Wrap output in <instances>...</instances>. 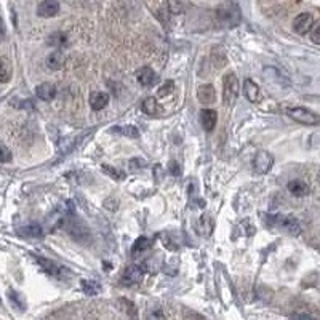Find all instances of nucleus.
Masks as SVG:
<instances>
[{
  "label": "nucleus",
  "instance_id": "31",
  "mask_svg": "<svg viewBox=\"0 0 320 320\" xmlns=\"http://www.w3.org/2000/svg\"><path fill=\"white\" fill-rule=\"evenodd\" d=\"M309 32H311L312 42H314L316 45H319V44H320V24H316V23H314V26H312V29H311Z\"/></svg>",
  "mask_w": 320,
  "mask_h": 320
},
{
  "label": "nucleus",
  "instance_id": "27",
  "mask_svg": "<svg viewBox=\"0 0 320 320\" xmlns=\"http://www.w3.org/2000/svg\"><path fill=\"white\" fill-rule=\"evenodd\" d=\"M173 92H175V82L166 80V82L162 83V85H160L159 92H157V96H159V98H166V96H170Z\"/></svg>",
  "mask_w": 320,
  "mask_h": 320
},
{
  "label": "nucleus",
  "instance_id": "2",
  "mask_svg": "<svg viewBox=\"0 0 320 320\" xmlns=\"http://www.w3.org/2000/svg\"><path fill=\"white\" fill-rule=\"evenodd\" d=\"M62 222H64L66 231L69 232V235H71L74 240L85 243V242H88L90 239H92V235H90V231H88V227L85 226V222H83L82 219H79L77 216H74L72 213H67L64 216V219H62Z\"/></svg>",
  "mask_w": 320,
  "mask_h": 320
},
{
  "label": "nucleus",
  "instance_id": "32",
  "mask_svg": "<svg viewBox=\"0 0 320 320\" xmlns=\"http://www.w3.org/2000/svg\"><path fill=\"white\" fill-rule=\"evenodd\" d=\"M168 170L171 171V175H173V176H179V173H181L179 165L175 162V160H171V162L168 163Z\"/></svg>",
  "mask_w": 320,
  "mask_h": 320
},
{
  "label": "nucleus",
  "instance_id": "19",
  "mask_svg": "<svg viewBox=\"0 0 320 320\" xmlns=\"http://www.w3.org/2000/svg\"><path fill=\"white\" fill-rule=\"evenodd\" d=\"M151 240L148 237H140V239H136V242L133 243V247H131V256L133 258H138L140 255H143L144 252H148V250L151 248Z\"/></svg>",
  "mask_w": 320,
  "mask_h": 320
},
{
  "label": "nucleus",
  "instance_id": "11",
  "mask_svg": "<svg viewBox=\"0 0 320 320\" xmlns=\"http://www.w3.org/2000/svg\"><path fill=\"white\" fill-rule=\"evenodd\" d=\"M56 93H58L56 87H54L53 83H50V82L42 83V85H39L36 88L37 98L42 100V101H52V100H54V98H56Z\"/></svg>",
  "mask_w": 320,
  "mask_h": 320
},
{
  "label": "nucleus",
  "instance_id": "20",
  "mask_svg": "<svg viewBox=\"0 0 320 320\" xmlns=\"http://www.w3.org/2000/svg\"><path fill=\"white\" fill-rule=\"evenodd\" d=\"M13 69L6 58H0V83H6L11 80Z\"/></svg>",
  "mask_w": 320,
  "mask_h": 320
},
{
  "label": "nucleus",
  "instance_id": "5",
  "mask_svg": "<svg viewBox=\"0 0 320 320\" xmlns=\"http://www.w3.org/2000/svg\"><path fill=\"white\" fill-rule=\"evenodd\" d=\"M36 260L39 263V266L44 269L48 275L56 277V279H66V275H69V270L66 267L59 266V264H56V263L52 261V260L42 258V256H36Z\"/></svg>",
  "mask_w": 320,
  "mask_h": 320
},
{
  "label": "nucleus",
  "instance_id": "15",
  "mask_svg": "<svg viewBox=\"0 0 320 320\" xmlns=\"http://www.w3.org/2000/svg\"><path fill=\"white\" fill-rule=\"evenodd\" d=\"M277 221H279V224H280L288 234H291V235H300V232H301L300 222H298V219H295L293 216L277 218Z\"/></svg>",
  "mask_w": 320,
  "mask_h": 320
},
{
  "label": "nucleus",
  "instance_id": "34",
  "mask_svg": "<svg viewBox=\"0 0 320 320\" xmlns=\"http://www.w3.org/2000/svg\"><path fill=\"white\" fill-rule=\"evenodd\" d=\"M130 165L131 166H143V168H144V166H146V160L144 159H133L130 162Z\"/></svg>",
  "mask_w": 320,
  "mask_h": 320
},
{
  "label": "nucleus",
  "instance_id": "35",
  "mask_svg": "<svg viewBox=\"0 0 320 320\" xmlns=\"http://www.w3.org/2000/svg\"><path fill=\"white\" fill-rule=\"evenodd\" d=\"M5 24H3V21H2V18H0V40H3L5 39Z\"/></svg>",
  "mask_w": 320,
  "mask_h": 320
},
{
  "label": "nucleus",
  "instance_id": "33",
  "mask_svg": "<svg viewBox=\"0 0 320 320\" xmlns=\"http://www.w3.org/2000/svg\"><path fill=\"white\" fill-rule=\"evenodd\" d=\"M293 320H314V317L309 316V314H301V312H298V314H293L291 316Z\"/></svg>",
  "mask_w": 320,
  "mask_h": 320
},
{
  "label": "nucleus",
  "instance_id": "25",
  "mask_svg": "<svg viewBox=\"0 0 320 320\" xmlns=\"http://www.w3.org/2000/svg\"><path fill=\"white\" fill-rule=\"evenodd\" d=\"M82 290L85 291L87 295L95 296L101 291V285L96 280H82Z\"/></svg>",
  "mask_w": 320,
  "mask_h": 320
},
{
  "label": "nucleus",
  "instance_id": "6",
  "mask_svg": "<svg viewBox=\"0 0 320 320\" xmlns=\"http://www.w3.org/2000/svg\"><path fill=\"white\" fill-rule=\"evenodd\" d=\"M272 165H274V157L267 151H260L253 160V168L256 171V175H266L272 168Z\"/></svg>",
  "mask_w": 320,
  "mask_h": 320
},
{
  "label": "nucleus",
  "instance_id": "4",
  "mask_svg": "<svg viewBox=\"0 0 320 320\" xmlns=\"http://www.w3.org/2000/svg\"><path fill=\"white\" fill-rule=\"evenodd\" d=\"M287 114L295 122H300L304 125H317L320 120V117L308 107H288Z\"/></svg>",
  "mask_w": 320,
  "mask_h": 320
},
{
  "label": "nucleus",
  "instance_id": "10",
  "mask_svg": "<svg viewBox=\"0 0 320 320\" xmlns=\"http://www.w3.org/2000/svg\"><path fill=\"white\" fill-rule=\"evenodd\" d=\"M197 98L202 104H213L214 100H216V90H214L212 83L200 85L197 90Z\"/></svg>",
  "mask_w": 320,
  "mask_h": 320
},
{
  "label": "nucleus",
  "instance_id": "12",
  "mask_svg": "<svg viewBox=\"0 0 320 320\" xmlns=\"http://www.w3.org/2000/svg\"><path fill=\"white\" fill-rule=\"evenodd\" d=\"M200 122H202V127H204L205 131H212L214 127H216L218 112L213 109H204L200 114Z\"/></svg>",
  "mask_w": 320,
  "mask_h": 320
},
{
  "label": "nucleus",
  "instance_id": "1",
  "mask_svg": "<svg viewBox=\"0 0 320 320\" xmlns=\"http://www.w3.org/2000/svg\"><path fill=\"white\" fill-rule=\"evenodd\" d=\"M216 19L222 27H235L242 21L240 8L231 0L222 2L216 8Z\"/></svg>",
  "mask_w": 320,
  "mask_h": 320
},
{
  "label": "nucleus",
  "instance_id": "13",
  "mask_svg": "<svg viewBox=\"0 0 320 320\" xmlns=\"http://www.w3.org/2000/svg\"><path fill=\"white\" fill-rule=\"evenodd\" d=\"M136 80H138V83H141L143 87H151L152 83L156 82V72L152 71L151 67L144 66V67H141V69H138V72H136Z\"/></svg>",
  "mask_w": 320,
  "mask_h": 320
},
{
  "label": "nucleus",
  "instance_id": "3",
  "mask_svg": "<svg viewBox=\"0 0 320 320\" xmlns=\"http://www.w3.org/2000/svg\"><path fill=\"white\" fill-rule=\"evenodd\" d=\"M239 95V79L234 72H227L222 79V104L226 107L232 106Z\"/></svg>",
  "mask_w": 320,
  "mask_h": 320
},
{
  "label": "nucleus",
  "instance_id": "21",
  "mask_svg": "<svg viewBox=\"0 0 320 320\" xmlns=\"http://www.w3.org/2000/svg\"><path fill=\"white\" fill-rule=\"evenodd\" d=\"M143 107V112L148 114V115H157L159 114V104H157V100L154 96H149V98H146L141 104Z\"/></svg>",
  "mask_w": 320,
  "mask_h": 320
},
{
  "label": "nucleus",
  "instance_id": "23",
  "mask_svg": "<svg viewBox=\"0 0 320 320\" xmlns=\"http://www.w3.org/2000/svg\"><path fill=\"white\" fill-rule=\"evenodd\" d=\"M6 295H8V300L11 301V304L15 306L18 311H21V312L26 311V300L23 298V295H19L15 290H8L6 291Z\"/></svg>",
  "mask_w": 320,
  "mask_h": 320
},
{
  "label": "nucleus",
  "instance_id": "8",
  "mask_svg": "<svg viewBox=\"0 0 320 320\" xmlns=\"http://www.w3.org/2000/svg\"><path fill=\"white\" fill-rule=\"evenodd\" d=\"M314 16L311 15V13H301V15H298L293 21V29L296 34H300V36H306L311 29L312 26H314Z\"/></svg>",
  "mask_w": 320,
  "mask_h": 320
},
{
  "label": "nucleus",
  "instance_id": "9",
  "mask_svg": "<svg viewBox=\"0 0 320 320\" xmlns=\"http://www.w3.org/2000/svg\"><path fill=\"white\" fill-rule=\"evenodd\" d=\"M59 11V3L56 0H42L37 6V15L40 18H52L56 16Z\"/></svg>",
  "mask_w": 320,
  "mask_h": 320
},
{
  "label": "nucleus",
  "instance_id": "22",
  "mask_svg": "<svg viewBox=\"0 0 320 320\" xmlns=\"http://www.w3.org/2000/svg\"><path fill=\"white\" fill-rule=\"evenodd\" d=\"M112 133H117L120 136H127V138H138L140 136V131L133 125H127V127H112L110 128Z\"/></svg>",
  "mask_w": 320,
  "mask_h": 320
},
{
  "label": "nucleus",
  "instance_id": "16",
  "mask_svg": "<svg viewBox=\"0 0 320 320\" xmlns=\"http://www.w3.org/2000/svg\"><path fill=\"white\" fill-rule=\"evenodd\" d=\"M243 93L250 103H256L260 100V87L252 79H247L243 82Z\"/></svg>",
  "mask_w": 320,
  "mask_h": 320
},
{
  "label": "nucleus",
  "instance_id": "17",
  "mask_svg": "<svg viewBox=\"0 0 320 320\" xmlns=\"http://www.w3.org/2000/svg\"><path fill=\"white\" fill-rule=\"evenodd\" d=\"M64 54H62L59 50H56V52H53V53H50L47 56V67L50 69V71H59V69L64 66Z\"/></svg>",
  "mask_w": 320,
  "mask_h": 320
},
{
  "label": "nucleus",
  "instance_id": "29",
  "mask_svg": "<svg viewBox=\"0 0 320 320\" xmlns=\"http://www.w3.org/2000/svg\"><path fill=\"white\" fill-rule=\"evenodd\" d=\"M101 168L107 173V175L110 176V178H114V179H123L125 178V175L120 171V170H117V168H112V166H109V165H103Z\"/></svg>",
  "mask_w": 320,
  "mask_h": 320
},
{
  "label": "nucleus",
  "instance_id": "18",
  "mask_svg": "<svg viewBox=\"0 0 320 320\" xmlns=\"http://www.w3.org/2000/svg\"><path fill=\"white\" fill-rule=\"evenodd\" d=\"M287 187H288V191L293 194V196H296V197H303V196H306V194H309V186L306 184L304 181H301V179L290 181Z\"/></svg>",
  "mask_w": 320,
  "mask_h": 320
},
{
  "label": "nucleus",
  "instance_id": "28",
  "mask_svg": "<svg viewBox=\"0 0 320 320\" xmlns=\"http://www.w3.org/2000/svg\"><path fill=\"white\" fill-rule=\"evenodd\" d=\"M166 3H168V10L173 13V15H181L186 8L184 0H166Z\"/></svg>",
  "mask_w": 320,
  "mask_h": 320
},
{
  "label": "nucleus",
  "instance_id": "7",
  "mask_svg": "<svg viewBox=\"0 0 320 320\" xmlns=\"http://www.w3.org/2000/svg\"><path fill=\"white\" fill-rule=\"evenodd\" d=\"M143 274H144V267L133 264V266H128L123 270L120 282H122V285H125V287H131V285H136L138 282H141Z\"/></svg>",
  "mask_w": 320,
  "mask_h": 320
},
{
  "label": "nucleus",
  "instance_id": "30",
  "mask_svg": "<svg viewBox=\"0 0 320 320\" xmlns=\"http://www.w3.org/2000/svg\"><path fill=\"white\" fill-rule=\"evenodd\" d=\"M11 159H13L11 151H10L8 148H6V146L0 144V163H6V162H10Z\"/></svg>",
  "mask_w": 320,
  "mask_h": 320
},
{
  "label": "nucleus",
  "instance_id": "24",
  "mask_svg": "<svg viewBox=\"0 0 320 320\" xmlns=\"http://www.w3.org/2000/svg\"><path fill=\"white\" fill-rule=\"evenodd\" d=\"M19 232L23 234V235H26V237H31V239L42 237V234H44L40 224H27V226H24L23 229H21Z\"/></svg>",
  "mask_w": 320,
  "mask_h": 320
},
{
  "label": "nucleus",
  "instance_id": "26",
  "mask_svg": "<svg viewBox=\"0 0 320 320\" xmlns=\"http://www.w3.org/2000/svg\"><path fill=\"white\" fill-rule=\"evenodd\" d=\"M47 42H48V45L61 48V47H64L67 44V37L62 32H53L52 36L47 39Z\"/></svg>",
  "mask_w": 320,
  "mask_h": 320
},
{
  "label": "nucleus",
  "instance_id": "14",
  "mask_svg": "<svg viewBox=\"0 0 320 320\" xmlns=\"http://www.w3.org/2000/svg\"><path fill=\"white\" fill-rule=\"evenodd\" d=\"M109 103V95L104 92H93L90 95V107L93 110H101Z\"/></svg>",
  "mask_w": 320,
  "mask_h": 320
}]
</instances>
